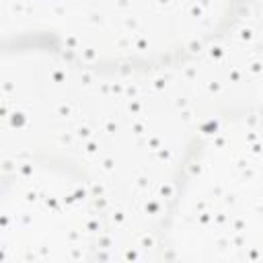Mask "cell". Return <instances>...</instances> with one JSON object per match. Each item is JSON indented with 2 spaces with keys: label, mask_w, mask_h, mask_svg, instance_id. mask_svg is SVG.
<instances>
[{
  "label": "cell",
  "mask_w": 263,
  "mask_h": 263,
  "mask_svg": "<svg viewBox=\"0 0 263 263\" xmlns=\"http://www.w3.org/2000/svg\"><path fill=\"white\" fill-rule=\"evenodd\" d=\"M175 263H263V138L222 125L201 144L168 226Z\"/></svg>",
  "instance_id": "cell-1"
},
{
  "label": "cell",
  "mask_w": 263,
  "mask_h": 263,
  "mask_svg": "<svg viewBox=\"0 0 263 263\" xmlns=\"http://www.w3.org/2000/svg\"><path fill=\"white\" fill-rule=\"evenodd\" d=\"M92 226L84 193L60 175L33 173L4 191V263H90Z\"/></svg>",
  "instance_id": "cell-2"
}]
</instances>
